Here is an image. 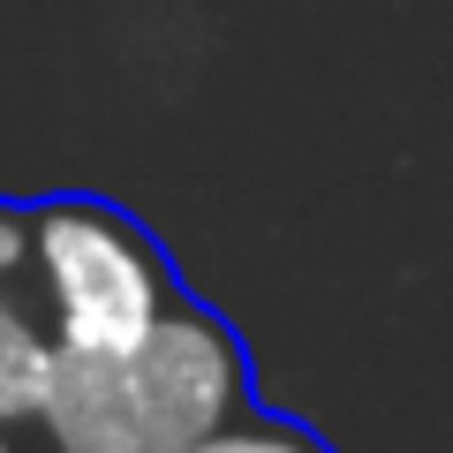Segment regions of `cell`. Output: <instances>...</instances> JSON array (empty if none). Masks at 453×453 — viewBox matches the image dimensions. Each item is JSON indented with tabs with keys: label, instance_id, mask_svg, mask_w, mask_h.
I'll use <instances>...</instances> for the list:
<instances>
[{
	"label": "cell",
	"instance_id": "5b68a950",
	"mask_svg": "<svg viewBox=\"0 0 453 453\" xmlns=\"http://www.w3.org/2000/svg\"><path fill=\"white\" fill-rule=\"evenodd\" d=\"M0 453H16V446H8V431H0Z\"/></svg>",
	"mask_w": 453,
	"mask_h": 453
},
{
	"label": "cell",
	"instance_id": "3957f363",
	"mask_svg": "<svg viewBox=\"0 0 453 453\" xmlns=\"http://www.w3.org/2000/svg\"><path fill=\"white\" fill-rule=\"evenodd\" d=\"M46 363L53 340L31 295V204H0V423L31 416Z\"/></svg>",
	"mask_w": 453,
	"mask_h": 453
},
{
	"label": "cell",
	"instance_id": "277c9868",
	"mask_svg": "<svg viewBox=\"0 0 453 453\" xmlns=\"http://www.w3.org/2000/svg\"><path fill=\"white\" fill-rule=\"evenodd\" d=\"M181 453H333L310 423H295V416H265V408H234L226 423H211L204 438H189Z\"/></svg>",
	"mask_w": 453,
	"mask_h": 453
},
{
	"label": "cell",
	"instance_id": "7a4b0ae2",
	"mask_svg": "<svg viewBox=\"0 0 453 453\" xmlns=\"http://www.w3.org/2000/svg\"><path fill=\"white\" fill-rule=\"evenodd\" d=\"M31 295L46 340L68 356L129 348L181 303L166 250L121 204H98V196L31 204Z\"/></svg>",
	"mask_w": 453,
	"mask_h": 453
},
{
	"label": "cell",
	"instance_id": "6da1fadb",
	"mask_svg": "<svg viewBox=\"0 0 453 453\" xmlns=\"http://www.w3.org/2000/svg\"><path fill=\"white\" fill-rule=\"evenodd\" d=\"M250 401L242 340L181 295L144 340L106 356L53 348L31 416L53 453H181Z\"/></svg>",
	"mask_w": 453,
	"mask_h": 453
}]
</instances>
